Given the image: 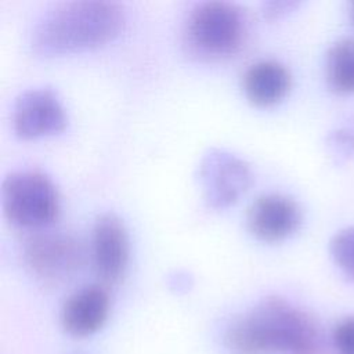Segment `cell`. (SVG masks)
Returning a JSON list of instances; mask_svg holds the SVG:
<instances>
[{"instance_id":"1","label":"cell","mask_w":354,"mask_h":354,"mask_svg":"<svg viewBox=\"0 0 354 354\" xmlns=\"http://www.w3.org/2000/svg\"><path fill=\"white\" fill-rule=\"evenodd\" d=\"M231 354H317L319 332L313 318L281 297H267L227 329Z\"/></svg>"},{"instance_id":"2","label":"cell","mask_w":354,"mask_h":354,"mask_svg":"<svg viewBox=\"0 0 354 354\" xmlns=\"http://www.w3.org/2000/svg\"><path fill=\"white\" fill-rule=\"evenodd\" d=\"M124 24V11L109 0H72L46 10L32 30V48L41 55L82 51L113 39Z\"/></svg>"},{"instance_id":"3","label":"cell","mask_w":354,"mask_h":354,"mask_svg":"<svg viewBox=\"0 0 354 354\" xmlns=\"http://www.w3.org/2000/svg\"><path fill=\"white\" fill-rule=\"evenodd\" d=\"M248 33L245 10L231 1L207 0L195 4L185 21L184 36L191 51L218 58L234 54Z\"/></svg>"},{"instance_id":"4","label":"cell","mask_w":354,"mask_h":354,"mask_svg":"<svg viewBox=\"0 0 354 354\" xmlns=\"http://www.w3.org/2000/svg\"><path fill=\"white\" fill-rule=\"evenodd\" d=\"M1 206L12 224L36 228L50 224L57 217L59 198L47 174L25 169L12 171L3 180Z\"/></svg>"},{"instance_id":"5","label":"cell","mask_w":354,"mask_h":354,"mask_svg":"<svg viewBox=\"0 0 354 354\" xmlns=\"http://www.w3.org/2000/svg\"><path fill=\"white\" fill-rule=\"evenodd\" d=\"M252 180L250 165L221 148H209L198 165V181L203 201L213 209H223L236 202Z\"/></svg>"},{"instance_id":"6","label":"cell","mask_w":354,"mask_h":354,"mask_svg":"<svg viewBox=\"0 0 354 354\" xmlns=\"http://www.w3.org/2000/svg\"><path fill=\"white\" fill-rule=\"evenodd\" d=\"M82 259L79 241L65 231H43L24 245V260L40 279L58 282L73 274Z\"/></svg>"},{"instance_id":"7","label":"cell","mask_w":354,"mask_h":354,"mask_svg":"<svg viewBox=\"0 0 354 354\" xmlns=\"http://www.w3.org/2000/svg\"><path fill=\"white\" fill-rule=\"evenodd\" d=\"M66 122L65 108L51 88H28L14 102L12 126L22 138L58 133L65 129Z\"/></svg>"},{"instance_id":"8","label":"cell","mask_w":354,"mask_h":354,"mask_svg":"<svg viewBox=\"0 0 354 354\" xmlns=\"http://www.w3.org/2000/svg\"><path fill=\"white\" fill-rule=\"evenodd\" d=\"M91 254L94 270L104 283H115L122 278L129 259V236L116 214L104 213L95 220Z\"/></svg>"},{"instance_id":"9","label":"cell","mask_w":354,"mask_h":354,"mask_svg":"<svg viewBox=\"0 0 354 354\" xmlns=\"http://www.w3.org/2000/svg\"><path fill=\"white\" fill-rule=\"evenodd\" d=\"M246 223L256 238L267 242L281 241L299 228L301 210L286 195L278 192L263 194L250 203Z\"/></svg>"},{"instance_id":"10","label":"cell","mask_w":354,"mask_h":354,"mask_svg":"<svg viewBox=\"0 0 354 354\" xmlns=\"http://www.w3.org/2000/svg\"><path fill=\"white\" fill-rule=\"evenodd\" d=\"M109 314V296L102 285H87L72 293L61 308L66 333L86 337L102 328Z\"/></svg>"},{"instance_id":"11","label":"cell","mask_w":354,"mask_h":354,"mask_svg":"<svg viewBox=\"0 0 354 354\" xmlns=\"http://www.w3.org/2000/svg\"><path fill=\"white\" fill-rule=\"evenodd\" d=\"M290 82L288 68L277 59H259L250 64L242 76L243 91L256 105L279 101L289 90Z\"/></svg>"},{"instance_id":"12","label":"cell","mask_w":354,"mask_h":354,"mask_svg":"<svg viewBox=\"0 0 354 354\" xmlns=\"http://www.w3.org/2000/svg\"><path fill=\"white\" fill-rule=\"evenodd\" d=\"M326 80L342 94L354 93V39L336 41L326 54Z\"/></svg>"},{"instance_id":"13","label":"cell","mask_w":354,"mask_h":354,"mask_svg":"<svg viewBox=\"0 0 354 354\" xmlns=\"http://www.w3.org/2000/svg\"><path fill=\"white\" fill-rule=\"evenodd\" d=\"M330 254L339 268L354 279V227L340 230L330 239Z\"/></svg>"},{"instance_id":"14","label":"cell","mask_w":354,"mask_h":354,"mask_svg":"<svg viewBox=\"0 0 354 354\" xmlns=\"http://www.w3.org/2000/svg\"><path fill=\"white\" fill-rule=\"evenodd\" d=\"M328 145L332 153L346 160L354 156V131L348 129H336L328 136Z\"/></svg>"},{"instance_id":"15","label":"cell","mask_w":354,"mask_h":354,"mask_svg":"<svg viewBox=\"0 0 354 354\" xmlns=\"http://www.w3.org/2000/svg\"><path fill=\"white\" fill-rule=\"evenodd\" d=\"M333 346L337 354H354V315L342 319L335 326Z\"/></svg>"},{"instance_id":"16","label":"cell","mask_w":354,"mask_h":354,"mask_svg":"<svg viewBox=\"0 0 354 354\" xmlns=\"http://www.w3.org/2000/svg\"><path fill=\"white\" fill-rule=\"evenodd\" d=\"M297 6H299V1H293V0H272L263 4V12L266 17L274 18L285 14L286 11L293 10Z\"/></svg>"},{"instance_id":"17","label":"cell","mask_w":354,"mask_h":354,"mask_svg":"<svg viewBox=\"0 0 354 354\" xmlns=\"http://www.w3.org/2000/svg\"><path fill=\"white\" fill-rule=\"evenodd\" d=\"M353 14H354V11H353Z\"/></svg>"}]
</instances>
